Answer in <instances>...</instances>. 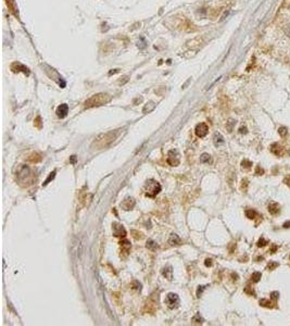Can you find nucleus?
<instances>
[{
	"label": "nucleus",
	"mask_w": 290,
	"mask_h": 326,
	"mask_svg": "<svg viewBox=\"0 0 290 326\" xmlns=\"http://www.w3.org/2000/svg\"><path fill=\"white\" fill-rule=\"evenodd\" d=\"M35 181V174L30 171V168L26 165H24L20 168V171L17 173V182L21 186L27 187L33 184Z\"/></svg>",
	"instance_id": "f257e3e1"
},
{
	"label": "nucleus",
	"mask_w": 290,
	"mask_h": 326,
	"mask_svg": "<svg viewBox=\"0 0 290 326\" xmlns=\"http://www.w3.org/2000/svg\"><path fill=\"white\" fill-rule=\"evenodd\" d=\"M111 100V96L108 94H97L93 95V97H90L88 100L85 101V108H93V107H99V106H103L104 103H108Z\"/></svg>",
	"instance_id": "f03ea898"
},
{
	"label": "nucleus",
	"mask_w": 290,
	"mask_h": 326,
	"mask_svg": "<svg viewBox=\"0 0 290 326\" xmlns=\"http://www.w3.org/2000/svg\"><path fill=\"white\" fill-rule=\"evenodd\" d=\"M115 137H116V133H108V134L101 135L95 140L93 145H96L97 149H102L111 144L115 139Z\"/></svg>",
	"instance_id": "7ed1b4c3"
},
{
	"label": "nucleus",
	"mask_w": 290,
	"mask_h": 326,
	"mask_svg": "<svg viewBox=\"0 0 290 326\" xmlns=\"http://www.w3.org/2000/svg\"><path fill=\"white\" fill-rule=\"evenodd\" d=\"M161 192V185L157 181L150 179L146 183V196L153 198Z\"/></svg>",
	"instance_id": "20e7f679"
},
{
	"label": "nucleus",
	"mask_w": 290,
	"mask_h": 326,
	"mask_svg": "<svg viewBox=\"0 0 290 326\" xmlns=\"http://www.w3.org/2000/svg\"><path fill=\"white\" fill-rule=\"evenodd\" d=\"M165 303L170 309H175L179 304V297L176 293H169L165 299Z\"/></svg>",
	"instance_id": "39448f33"
},
{
	"label": "nucleus",
	"mask_w": 290,
	"mask_h": 326,
	"mask_svg": "<svg viewBox=\"0 0 290 326\" xmlns=\"http://www.w3.org/2000/svg\"><path fill=\"white\" fill-rule=\"evenodd\" d=\"M112 232L115 237H123L124 238L126 236V231L124 228V226L117 222H114L112 224Z\"/></svg>",
	"instance_id": "423d86ee"
},
{
	"label": "nucleus",
	"mask_w": 290,
	"mask_h": 326,
	"mask_svg": "<svg viewBox=\"0 0 290 326\" xmlns=\"http://www.w3.org/2000/svg\"><path fill=\"white\" fill-rule=\"evenodd\" d=\"M167 163L172 166H177L179 164V155L177 150H171L169 152V157H167Z\"/></svg>",
	"instance_id": "0eeeda50"
},
{
	"label": "nucleus",
	"mask_w": 290,
	"mask_h": 326,
	"mask_svg": "<svg viewBox=\"0 0 290 326\" xmlns=\"http://www.w3.org/2000/svg\"><path fill=\"white\" fill-rule=\"evenodd\" d=\"M195 132H196V135H197L198 137L203 138L207 136L208 132H209V127H208V125L205 123H200V124H198L196 126Z\"/></svg>",
	"instance_id": "6e6552de"
},
{
	"label": "nucleus",
	"mask_w": 290,
	"mask_h": 326,
	"mask_svg": "<svg viewBox=\"0 0 290 326\" xmlns=\"http://www.w3.org/2000/svg\"><path fill=\"white\" fill-rule=\"evenodd\" d=\"M67 113H69V106L65 103L63 104H61V106H59L57 109V115L59 116V118L61 119H63L65 118L67 115Z\"/></svg>",
	"instance_id": "1a4fd4ad"
},
{
	"label": "nucleus",
	"mask_w": 290,
	"mask_h": 326,
	"mask_svg": "<svg viewBox=\"0 0 290 326\" xmlns=\"http://www.w3.org/2000/svg\"><path fill=\"white\" fill-rule=\"evenodd\" d=\"M121 207L124 209V210H130L135 207V200L133 198H125L123 200V202L121 203Z\"/></svg>",
	"instance_id": "9d476101"
},
{
	"label": "nucleus",
	"mask_w": 290,
	"mask_h": 326,
	"mask_svg": "<svg viewBox=\"0 0 290 326\" xmlns=\"http://www.w3.org/2000/svg\"><path fill=\"white\" fill-rule=\"evenodd\" d=\"M169 242H170L171 245H180L182 244V240H180V238L178 237V235H176V234H172V235L170 236V239H169Z\"/></svg>",
	"instance_id": "9b49d317"
},
{
	"label": "nucleus",
	"mask_w": 290,
	"mask_h": 326,
	"mask_svg": "<svg viewBox=\"0 0 290 326\" xmlns=\"http://www.w3.org/2000/svg\"><path fill=\"white\" fill-rule=\"evenodd\" d=\"M120 244H121V247H122V251L128 253V251H129V249H130L129 241H128V240H126V239H124V240H122Z\"/></svg>",
	"instance_id": "f8f14e48"
},
{
	"label": "nucleus",
	"mask_w": 290,
	"mask_h": 326,
	"mask_svg": "<svg viewBox=\"0 0 290 326\" xmlns=\"http://www.w3.org/2000/svg\"><path fill=\"white\" fill-rule=\"evenodd\" d=\"M214 142H215V145L216 146H220L221 144H223L224 142V139H223V136L221 134H215V136H214Z\"/></svg>",
	"instance_id": "ddd939ff"
},
{
	"label": "nucleus",
	"mask_w": 290,
	"mask_h": 326,
	"mask_svg": "<svg viewBox=\"0 0 290 326\" xmlns=\"http://www.w3.org/2000/svg\"><path fill=\"white\" fill-rule=\"evenodd\" d=\"M172 272H173V271H172V267L169 266V267L163 270V275L165 276L167 279H170L171 280V279H172Z\"/></svg>",
	"instance_id": "4468645a"
},
{
	"label": "nucleus",
	"mask_w": 290,
	"mask_h": 326,
	"mask_svg": "<svg viewBox=\"0 0 290 326\" xmlns=\"http://www.w3.org/2000/svg\"><path fill=\"white\" fill-rule=\"evenodd\" d=\"M28 160H30V162H33V163H34V162L36 163V162H39L40 160H41V157H39V155H38V153H33V155H32L30 158H28Z\"/></svg>",
	"instance_id": "2eb2a0df"
},
{
	"label": "nucleus",
	"mask_w": 290,
	"mask_h": 326,
	"mask_svg": "<svg viewBox=\"0 0 290 326\" xmlns=\"http://www.w3.org/2000/svg\"><path fill=\"white\" fill-rule=\"evenodd\" d=\"M54 176H56V171L51 172L50 174H49V176H48V178H47L46 181L43 183V186H47V185H48V184H49V183H50L51 181H52V179L54 178Z\"/></svg>",
	"instance_id": "dca6fc26"
},
{
	"label": "nucleus",
	"mask_w": 290,
	"mask_h": 326,
	"mask_svg": "<svg viewBox=\"0 0 290 326\" xmlns=\"http://www.w3.org/2000/svg\"><path fill=\"white\" fill-rule=\"evenodd\" d=\"M200 161L202 162V163H209V162L211 161L210 155H208V153H203V155L200 157Z\"/></svg>",
	"instance_id": "f3484780"
},
{
	"label": "nucleus",
	"mask_w": 290,
	"mask_h": 326,
	"mask_svg": "<svg viewBox=\"0 0 290 326\" xmlns=\"http://www.w3.org/2000/svg\"><path fill=\"white\" fill-rule=\"evenodd\" d=\"M147 248L150 249V250H155L158 248V245L153 240H148L147 241Z\"/></svg>",
	"instance_id": "a211bd4d"
},
{
	"label": "nucleus",
	"mask_w": 290,
	"mask_h": 326,
	"mask_svg": "<svg viewBox=\"0 0 290 326\" xmlns=\"http://www.w3.org/2000/svg\"><path fill=\"white\" fill-rule=\"evenodd\" d=\"M278 211H279V209H278V205H270V212L272 213V214H276Z\"/></svg>",
	"instance_id": "6ab92c4d"
},
{
	"label": "nucleus",
	"mask_w": 290,
	"mask_h": 326,
	"mask_svg": "<svg viewBox=\"0 0 290 326\" xmlns=\"http://www.w3.org/2000/svg\"><path fill=\"white\" fill-rule=\"evenodd\" d=\"M246 215H247L249 219H254L255 215H257V213H255L253 210H247V211H246Z\"/></svg>",
	"instance_id": "aec40b11"
},
{
	"label": "nucleus",
	"mask_w": 290,
	"mask_h": 326,
	"mask_svg": "<svg viewBox=\"0 0 290 326\" xmlns=\"http://www.w3.org/2000/svg\"><path fill=\"white\" fill-rule=\"evenodd\" d=\"M260 278H261V273L255 272V273H253V274H252V280H253L254 283L259 282V280H260Z\"/></svg>",
	"instance_id": "412c9836"
},
{
	"label": "nucleus",
	"mask_w": 290,
	"mask_h": 326,
	"mask_svg": "<svg viewBox=\"0 0 290 326\" xmlns=\"http://www.w3.org/2000/svg\"><path fill=\"white\" fill-rule=\"evenodd\" d=\"M283 32H285V34H286L287 36L290 38V24L285 25V27H283Z\"/></svg>",
	"instance_id": "4be33fe9"
},
{
	"label": "nucleus",
	"mask_w": 290,
	"mask_h": 326,
	"mask_svg": "<svg viewBox=\"0 0 290 326\" xmlns=\"http://www.w3.org/2000/svg\"><path fill=\"white\" fill-rule=\"evenodd\" d=\"M241 164H242V168H249L251 165H252V163H251L250 161H248V160H244Z\"/></svg>",
	"instance_id": "5701e85b"
},
{
	"label": "nucleus",
	"mask_w": 290,
	"mask_h": 326,
	"mask_svg": "<svg viewBox=\"0 0 290 326\" xmlns=\"http://www.w3.org/2000/svg\"><path fill=\"white\" fill-rule=\"evenodd\" d=\"M265 245H266V240L263 238H261L260 240H259V242H257V246H259V247H263V246H265Z\"/></svg>",
	"instance_id": "b1692460"
},
{
	"label": "nucleus",
	"mask_w": 290,
	"mask_h": 326,
	"mask_svg": "<svg viewBox=\"0 0 290 326\" xmlns=\"http://www.w3.org/2000/svg\"><path fill=\"white\" fill-rule=\"evenodd\" d=\"M278 132H279V134L281 135V136H286L287 135V129L285 127H280Z\"/></svg>",
	"instance_id": "393cba45"
},
{
	"label": "nucleus",
	"mask_w": 290,
	"mask_h": 326,
	"mask_svg": "<svg viewBox=\"0 0 290 326\" xmlns=\"http://www.w3.org/2000/svg\"><path fill=\"white\" fill-rule=\"evenodd\" d=\"M70 162L72 163V164H74V163H76V155H72L70 159Z\"/></svg>",
	"instance_id": "a878e982"
},
{
	"label": "nucleus",
	"mask_w": 290,
	"mask_h": 326,
	"mask_svg": "<svg viewBox=\"0 0 290 326\" xmlns=\"http://www.w3.org/2000/svg\"><path fill=\"white\" fill-rule=\"evenodd\" d=\"M203 289H204V286H201V288L198 289V291H197V296L198 297H200V295H201V293H202V290H203Z\"/></svg>",
	"instance_id": "bb28decb"
},
{
	"label": "nucleus",
	"mask_w": 290,
	"mask_h": 326,
	"mask_svg": "<svg viewBox=\"0 0 290 326\" xmlns=\"http://www.w3.org/2000/svg\"><path fill=\"white\" fill-rule=\"evenodd\" d=\"M211 265H212V260L211 259L205 260V266H211Z\"/></svg>",
	"instance_id": "cd10ccee"
},
{
	"label": "nucleus",
	"mask_w": 290,
	"mask_h": 326,
	"mask_svg": "<svg viewBox=\"0 0 290 326\" xmlns=\"http://www.w3.org/2000/svg\"><path fill=\"white\" fill-rule=\"evenodd\" d=\"M276 266H278V263H273V264H272V263H270L268 267H270H270L273 269V267H276Z\"/></svg>",
	"instance_id": "c85d7f7f"
},
{
	"label": "nucleus",
	"mask_w": 290,
	"mask_h": 326,
	"mask_svg": "<svg viewBox=\"0 0 290 326\" xmlns=\"http://www.w3.org/2000/svg\"><path fill=\"white\" fill-rule=\"evenodd\" d=\"M277 295H278V293H276V291H275V293H272V298H274V299H277V298H278V296H277Z\"/></svg>",
	"instance_id": "c756f323"
},
{
	"label": "nucleus",
	"mask_w": 290,
	"mask_h": 326,
	"mask_svg": "<svg viewBox=\"0 0 290 326\" xmlns=\"http://www.w3.org/2000/svg\"><path fill=\"white\" fill-rule=\"evenodd\" d=\"M240 133H241V134H244V133H247V128L241 127V128H240Z\"/></svg>",
	"instance_id": "7c9ffc66"
},
{
	"label": "nucleus",
	"mask_w": 290,
	"mask_h": 326,
	"mask_svg": "<svg viewBox=\"0 0 290 326\" xmlns=\"http://www.w3.org/2000/svg\"><path fill=\"white\" fill-rule=\"evenodd\" d=\"M283 227H285V228H288V227H290V222L285 223V224H283Z\"/></svg>",
	"instance_id": "2f4dec72"
}]
</instances>
